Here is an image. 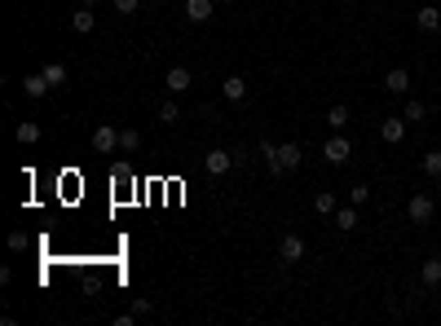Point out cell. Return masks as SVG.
Segmentation results:
<instances>
[{"mask_svg":"<svg viewBox=\"0 0 441 326\" xmlns=\"http://www.w3.org/2000/svg\"><path fill=\"white\" fill-rule=\"evenodd\" d=\"M221 98H225V102H243V98H247V80H243V75H230V80L221 84Z\"/></svg>","mask_w":441,"mask_h":326,"instance_id":"obj_11","label":"cell"},{"mask_svg":"<svg viewBox=\"0 0 441 326\" xmlns=\"http://www.w3.org/2000/svg\"><path fill=\"white\" fill-rule=\"evenodd\" d=\"M336 225L344 229V234H349V229H357V208H353V203H344V208H336Z\"/></svg>","mask_w":441,"mask_h":326,"instance_id":"obj_21","label":"cell"},{"mask_svg":"<svg viewBox=\"0 0 441 326\" xmlns=\"http://www.w3.org/2000/svg\"><path fill=\"white\" fill-rule=\"evenodd\" d=\"M186 18L190 22H208L212 18V0H186Z\"/></svg>","mask_w":441,"mask_h":326,"instance_id":"obj_15","label":"cell"},{"mask_svg":"<svg viewBox=\"0 0 441 326\" xmlns=\"http://www.w3.org/2000/svg\"><path fill=\"white\" fill-rule=\"evenodd\" d=\"M349 106H331V111H327V128L331 132H344V128H349Z\"/></svg>","mask_w":441,"mask_h":326,"instance_id":"obj_16","label":"cell"},{"mask_svg":"<svg viewBox=\"0 0 441 326\" xmlns=\"http://www.w3.org/2000/svg\"><path fill=\"white\" fill-rule=\"evenodd\" d=\"M420 167H424L428 181H441V150H428L424 159H420Z\"/></svg>","mask_w":441,"mask_h":326,"instance_id":"obj_19","label":"cell"},{"mask_svg":"<svg viewBox=\"0 0 441 326\" xmlns=\"http://www.w3.org/2000/svg\"><path fill=\"white\" fill-rule=\"evenodd\" d=\"M420 282L424 287H441V256H428L420 264Z\"/></svg>","mask_w":441,"mask_h":326,"instance_id":"obj_12","label":"cell"},{"mask_svg":"<svg viewBox=\"0 0 441 326\" xmlns=\"http://www.w3.org/2000/svg\"><path fill=\"white\" fill-rule=\"evenodd\" d=\"M230 167H234V154H230V150H221V146H217V150H208V154H204V172H208V176H225Z\"/></svg>","mask_w":441,"mask_h":326,"instance_id":"obj_5","label":"cell"},{"mask_svg":"<svg viewBox=\"0 0 441 326\" xmlns=\"http://www.w3.org/2000/svg\"><path fill=\"white\" fill-rule=\"evenodd\" d=\"M402 137H406V119H384V124H379V141H384V146H402Z\"/></svg>","mask_w":441,"mask_h":326,"instance_id":"obj_8","label":"cell"},{"mask_svg":"<svg viewBox=\"0 0 441 326\" xmlns=\"http://www.w3.org/2000/svg\"><path fill=\"white\" fill-rule=\"evenodd\" d=\"M22 89H27V98H44V93H49V80H44V71L27 75V80H22Z\"/></svg>","mask_w":441,"mask_h":326,"instance_id":"obj_18","label":"cell"},{"mask_svg":"<svg viewBox=\"0 0 441 326\" xmlns=\"http://www.w3.org/2000/svg\"><path fill=\"white\" fill-rule=\"evenodd\" d=\"M402 119H406V124H424V119H428V106L424 102H406V111H402Z\"/></svg>","mask_w":441,"mask_h":326,"instance_id":"obj_22","label":"cell"},{"mask_svg":"<svg viewBox=\"0 0 441 326\" xmlns=\"http://www.w3.org/2000/svg\"><path fill=\"white\" fill-rule=\"evenodd\" d=\"M93 150H98V154H115L119 150V128L115 124H98V128H93Z\"/></svg>","mask_w":441,"mask_h":326,"instance_id":"obj_4","label":"cell"},{"mask_svg":"<svg viewBox=\"0 0 441 326\" xmlns=\"http://www.w3.org/2000/svg\"><path fill=\"white\" fill-rule=\"evenodd\" d=\"M71 27H75L80 35H89V31H98V9L93 5H80L75 14H71Z\"/></svg>","mask_w":441,"mask_h":326,"instance_id":"obj_10","label":"cell"},{"mask_svg":"<svg viewBox=\"0 0 441 326\" xmlns=\"http://www.w3.org/2000/svg\"><path fill=\"white\" fill-rule=\"evenodd\" d=\"M366 199H371V185H353V190H349V203H353V208H362Z\"/></svg>","mask_w":441,"mask_h":326,"instance_id":"obj_26","label":"cell"},{"mask_svg":"<svg viewBox=\"0 0 441 326\" xmlns=\"http://www.w3.org/2000/svg\"><path fill=\"white\" fill-rule=\"evenodd\" d=\"M336 208H340V199L331 194V190H323V194L314 199V212H318V216H336Z\"/></svg>","mask_w":441,"mask_h":326,"instance_id":"obj_20","label":"cell"},{"mask_svg":"<svg viewBox=\"0 0 441 326\" xmlns=\"http://www.w3.org/2000/svg\"><path fill=\"white\" fill-rule=\"evenodd\" d=\"M80 5H93V9H98V0H80Z\"/></svg>","mask_w":441,"mask_h":326,"instance_id":"obj_29","label":"cell"},{"mask_svg":"<svg viewBox=\"0 0 441 326\" xmlns=\"http://www.w3.org/2000/svg\"><path fill=\"white\" fill-rule=\"evenodd\" d=\"M260 154H265V163H269V176L291 172V167H300V159H305V150L296 146V141H282V146H260Z\"/></svg>","mask_w":441,"mask_h":326,"instance_id":"obj_1","label":"cell"},{"mask_svg":"<svg viewBox=\"0 0 441 326\" xmlns=\"http://www.w3.org/2000/svg\"><path fill=\"white\" fill-rule=\"evenodd\" d=\"M115 5V14H124V18H133L137 9H141V0H111Z\"/></svg>","mask_w":441,"mask_h":326,"instance_id":"obj_25","label":"cell"},{"mask_svg":"<svg viewBox=\"0 0 441 326\" xmlns=\"http://www.w3.org/2000/svg\"><path fill=\"white\" fill-rule=\"evenodd\" d=\"M406 216L415 225H428L437 216V203H433V194H411V203H406Z\"/></svg>","mask_w":441,"mask_h":326,"instance_id":"obj_3","label":"cell"},{"mask_svg":"<svg viewBox=\"0 0 441 326\" xmlns=\"http://www.w3.org/2000/svg\"><path fill=\"white\" fill-rule=\"evenodd\" d=\"M437 309H441V296H437Z\"/></svg>","mask_w":441,"mask_h":326,"instance_id":"obj_30","label":"cell"},{"mask_svg":"<svg viewBox=\"0 0 441 326\" xmlns=\"http://www.w3.org/2000/svg\"><path fill=\"white\" fill-rule=\"evenodd\" d=\"M168 93H186L190 89V66H168Z\"/></svg>","mask_w":441,"mask_h":326,"instance_id":"obj_13","label":"cell"},{"mask_svg":"<svg viewBox=\"0 0 441 326\" xmlns=\"http://www.w3.org/2000/svg\"><path fill=\"white\" fill-rule=\"evenodd\" d=\"M415 27L428 31V35L441 31V9H437V5H420V9H415Z\"/></svg>","mask_w":441,"mask_h":326,"instance_id":"obj_9","label":"cell"},{"mask_svg":"<svg viewBox=\"0 0 441 326\" xmlns=\"http://www.w3.org/2000/svg\"><path fill=\"white\" fill-rule=\"evenodd\" d=\"M9 247L22 251V247H27V234H22V229H14V234H9Z\"/></svg>","mask_w":441,"mask_h":326,"instance_id":"obj_28","label":"cell"},{"mask_svg":"<svg viewBox=\"0 0 441 326\" xmlns=\"http://www.w3.org/2000/svg\"><path fill=\"white\" fill-rule=\"evenodd\" d=\"M323 159L331 163V167H344L353 159V146H349V137H344V132H331L327 137V146H323Z\"/></svg>","mask_w":441,"mask_h":326,"instance_id":"obj_2","label":"cell"},{"mask_svg":"<svg viewBox=\"0 0 441 326\" xmlns=\"http://www.w3.org/2000/svg\"><path fill=\"white\" fill-rule=\"evenodd\" d=\"M278 260H282V264L305 260V238H300V234H282V243H278Z\"/></svg>","mask_w":441,"mask_h":326,"instance_id":"obj_6","label":"cell"},{"mask_svg":"<svg viewBox=\"0 0 441 326\" xmlns=\"http://www.w3.org/2000/svg\"><path fill=\"white\" fill-rule=\"evenodd\" d=\"M137 146H141V132H137V128H119V150L133 154Z\"/></svg>","mask_w":441,"mask_h":326,"instance_id":"obj_23","label":"cell"},{"mask_svg":"<svg viewBox=\"0 0 441 326\" xmlns=\"http://www.w3.org/2000/svg\"><path fill=\"white\" fill-rule=\"evenodd\" d=\"M146 313H154L150 300H133V318H146Z\"/></svg>","mask_w":441,"mask_h":326,"instance_id":"obj_27","label":"cell"},{"mask_svg":"<svg viewBox=\"0 0 441 326\" xmlns=\"http://www.w3.org/2000/svg\"><path fill=\"white\" fill-rule=\"evenodd\" d=\"M44 80H49V89H66V66L62 62H44Z\"/></svg>","mask_w":441,"mask_h":326,"instance_id":"obj_17","label":"cell"},{"mask_svg":"<svg viewBox=\"0 0 441 326\" xmlns=\"http://www.w3.org/2000/svg\"><path fill=\"white\" fill-rule=\"evenodd\" d=\"M177 119H181V111H177V102H163V106H159V124H168V128H172Z\"/></svg>","mask_w":441,"mask_h":326,"instance_id":"obj_24","label":"cell"},{"mask_svg":"<svg viewBox=\"0 0 441 326\" xmlns=\"http://www.w3.org/2000/svg\"><path fill=\"white\" fill-rule=\"evenodd\" d=\"M384 89L397 93V98H402V93H411V71L406 66H388L384 71Z\"/></svg>","mask_w":441,"mask_h":326,"instance_id":"obj_7","label":"cell"},{"mask_svg":"<svg viewBox=\"0 0 441 326\" xmlns=\"http://www.w3.org/2000/svg\"><path fill=\"white\" fill-rule=\"evenodd\" d=\"M14 137L22 141V146H35V141H40V124H35V119H22V124L14 128Z\"/></svg>","mask_w":441,"mask_h":326,"instance_id":"obj_14","label":"cell"}]
</instances>
